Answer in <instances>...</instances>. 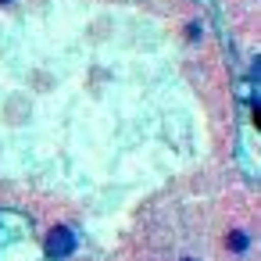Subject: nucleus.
Segmentation results:
<instances>
[{"label":"nucleus","instance_id":"nucleus-1","mask_svg":"<svg viewBox=\"0 0 261 261\" xmlns=\"http://www.w3.org/2000/svg\"><path fill=\"white\" fill-rule=\"evenodd\" d=\"M72 250H75L72 229H54V232L47 236V254H50V257H68Z\"/></svg>","mask_w":261,"mask_h":261}]
</instances>
